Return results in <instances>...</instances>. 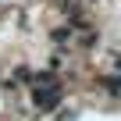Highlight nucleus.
<instances>
[{
	"instance_id": "1",
	"label": "nucleus",
	"mask_w": 121,
	"mask_h": 121,
	"mask_svg": "<svg viewBox=\"0 0 121 121\" xmlns=\"http://www.w3.org/2000/svg\"><path fill=\"white\" fill-rule=\"evenodd\" d=\"M57 100H60V89H57V82H53L50 89H36V103H39L43 110H50Z\"/></svg>"
}]
</instances>
